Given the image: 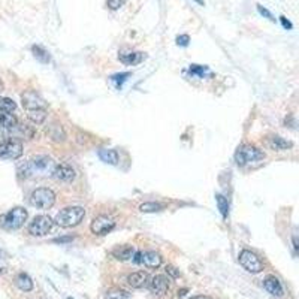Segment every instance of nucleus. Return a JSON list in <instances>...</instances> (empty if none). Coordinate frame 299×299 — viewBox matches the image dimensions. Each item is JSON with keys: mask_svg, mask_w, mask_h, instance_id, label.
Returning <instances> with one entry per match:
<instances>
[{"mask_svg": "<svg viewBox=\"0 0 299 299\" xmlns=\"http://www.w3.org/2000/svg\"><path fill=\"white\" fill-rule=\"evenodd\" d=\"M115 228V221L114 218L108 217V215H99L91 221V232L94 235H107L109 234L112 229Z\"/></svg>", "mask_w": 299, "mask_h": 299, "instance_id": "obj_9", "label": "nucleus"}, {"mask_svg": "<svg viewBox=\"0 0 299 299\" xmlns=\"http://www.w3.org/2000/svg\"><path fill=\"white\" fill-rule=\"evenodd\" d=\"M85 210L83 207H67L56 215V223L62 228H75L83 221Z\"/></svg>", "mask_w": 299, "mask_h": 299, "instance_id": "obj_2", "label": "nucleus"}, {"mask_svg": "<svg viewBox=\"0 0 299 299\" xmlns=\"http://www.w3.org/2000/svg\"><path fill=\"white\" fill-rule=\"evenodd\" d=\"M99 157H101L102 162H105L108 165H117L120 162V156L117 153V150H111V148L99 150Z\"/></svg>", "mask_w": 299, "mask_h": 299, "instance_id": "obj_19", "label": "nucleus"}, {"mask_svg": "<svg viewBox=\"0 0 299 299\" xmlns=\"http://www.w3.org/2000/svg\"><path fill=\"white\" fill-rule=\"evenodd\" d=\"M265 159L263 151L255 145H242L238 148V151L235 153V162L239 166H248V165H253L256 162H260Z\"/></svg>", "mask_w": 299, "mask_h": 299, "instance_id": "obj_4", "label": "nucleus"}, {"mask_svg": "<svg viewBox=\"0 0 299 299\" xmlns=\"http://www.w3.org/2000/svg\"><path fill=\"white\" fill-rule=\"evenodd\" d=\"M292 241H293V248H295V252H298V250H299V245H298V238H296V236H293V238H292Z\"/></svg>", "mask_w": 299, "mask_h": 299, "instance_id": "obj_36", "label": "nucleus"}, {"mask_svg": "<svg viewBox=\"0 0 299 299\" xmlns=\"http://www.w3.org/2000/svg\"><path fill=\"white\" fill-rule=\"evenodd\" d=\"M53 224H54V221L51 220V217L42 214V215L35 217L33 221L29 224V232L33 236H43L53 229Z\"/></svg>", "mask_w": 299, "mask_h": 299, "instance_id": "obj_7", "label": "nucleus"}, {"mask_svg": "<svg viewBox=\"0 0 299 299\" xmlns=\"http://www.w3.org/2000/svg\"><path fill=\"white\" fill-rule=\"evenodd\" d=\"M123 3H124V0H108V2H107L108 8H109V9H112V11H115V9L121 8V6H123Z\"/></svg>", "mask_w": 299, "mask_h": 299, "instance_id": "obj_31", "label": "nucleus"}, {"mask_svg": "<svg viewBox=\"0 0 299 299\" xmlns=\"http://www.w3.org/2000/svg\"><path fill=\"white\" fill-rule=\"evenodd\" d=\"M27 211L21 208V207H15L12 208L8 214L0 217V224L5 228V229H9V231H15V229H20L24 221L27 220Z\"/></svg>", "mask_w": 299, "mask_h": 299, "instance_id": "obj_5", "label": "nucleus"}, {"mask_svg": "<svg viewBox=\"0 0 299 299\" xmlns=\"http://www.w3.org/2000/svg\"><path fill=\"white\" fill-rule=\"evenodd\" d=\"M239 263L241 266L248 271V272H252V274H259L262 269H263V263L262 260L250 250H242L241 255H239Z\"/></svg>", "mask_w": 299, "mask_h": 299, "instance_id": "obj_8", "label": "nucleus"}, {"mask_svg": "<svg viewBox=\"0 0 299 299\" xmlns=\"http://www.w3.org/2000/svg\"><path fill=\"white\" fill-rule=\"evenodd\" d=\"M0 109L8 111V112H14L17 109V104L9 97H0Z\"/></svg>", "mask_w": 299, "mask_h": 299, "instance_id": "obj_27", "label": "nucleus"}, {"mask_svg": "<svg viewBox=\"0 0 299 299\" xmlns=\"http://www.w3.org/2000/svg\"><path fill=\"white\" fill-rule=\"evenodd\" d=\"M120 60L124 63V64H129V66H133V64H138L144 60V54L142 53H126V54H120Z\"/></svg>", "mask_w": 299, "mask_h": 299, "instance_id": "obj_21", "label": "nucleus"}, {"mask_svg": "<svg viewBox=\"0 0 299 299\" xmlns=\"http://www.w3.org/2000/svg\"><path fill=\"white\" fill-rule=\"evenodd\" d=\"M15 284H17V287H18L20 290H22V292H32L33 287H35L33 280L27 276V274H24V272H21V274H18V276H17Z\"/></svg>", "mask_w": 299, "mask_h": 299, "instance_id": "obj_20", "label": "nucleus"}, {"mask_svg": "<svg viewBox=\"0 0 299 299\" xmlns=\"http://www.w3.org/2000/svg\"><path fill=\"white\" fill-rule=\"evenodd\" d=\"M186 293H187V289H181V290H178V298H183Z\"/></svg>", "mask_w": 299, "mask_h": 299, "instance_id": "obj_39", "label": "nucleus"}, {"mask_svg": "<svg viewBox=\"0 0 299 299\" xmlns=\"http://www.w3.org/2000/svg\"><path fill=\"white\" fill-rule=\"evenodd\" d=\"M190 72L194 73V75H197V77H201V78H204L207 73L211 75V70H210L207 66H199V64H192V66H190Z\"/></svg>", "mask_w": 299, "mask_h": 299, "instance_id": "obj_28", "label": "nucleus"}, {"mask_svg": "<svg viewBox=\"0 0 299 299\" xmlns=\"http://www.w3.org/2000/svg\"><path fill=\"white\" fill-rule=\"evenodd\" d=\"M22 156V144L17 139H6L0 142V159L17 160Z\"/></svg>", "mask_w": 299, "mask_h": 299, "instance_id": "obj_6", "label": "nucleus"}, {"mask_svg": "<svg viewBox=\"0 0 299 299\" xmlns=\"http://www.w3.org/2000/svg\"><path fill=\"white\" fill-rule=\"evenodd\" d=\"M5 268H6V263H5V260L2 257H0V274L5 271Z\"/></svg>", "mask_w": 299, "mask_h": 299, "instance_id": "obj_35", "label": "nucleus"}, {"mask_svg": "<svg viewBox=\"0 0 299 299\" xmlns=\"http://www.w3.org/2000/svg\"><path fill=\"white\" fill-rule=\"evenodd\" d=\"M129 77H130V73H128V72H126V73H117V75H114V77H112L111 80H112V81H114V83H115L118 87H120V85H121L124 81H126Z\"/></svg>", "mask_w": 299, "mask_h": 299, "instance_id": "obj_29", "label": "nucleus"}, {"mask_svg": "<svg viewBox=\"0 0 299 299\" xmlns=\"http://www.w3.org/2000/svg\"><path fill=\"white\" fill-rule=\"evenodd\" d=\"M21 101H22V107L26 108L27 111H32V109H42V108H45L43 99H42L39 94H36L35 91H26V93H22Z\"/></svg>", "mask_w": 299, "mask_h": 299, "instance_id": "obj_10", "label": "nucleus"}, {"mask_svg": "<svg viewBox=\"0 0 299 299\" xmlns=\"http://www.w3.org/2000/svg\"><path fill=\"white\" fill-rule=\"evenodd\" d=\"M56 163L53 162V159H49L46 156H38L33 157L32 160L26 162L21 169V175L24 177H46V175H53V171H54Z\"/></svg>", "mask_w": 299, "mask_h": 299, "instance_id": "obj_1", "label": "nucleus"}, {"mask_svg": "<svg viewBox=\"0 0 299 299\" xmlns=\"http://www.w3.org/2000/svg\"><path fill=\"white\" fill-rule=\"evenodd\" d=\"M266 145L271 150H274V151H284V150H289V148L293 147V144L290 141H286V139H283L281 136H277V135L276 136H269L266 139Z\"/></svg>", "mask_w": 299, "mask_h": 299, "instance_id": "obj_14", "label": "nucleus"}, {"mask_svg": "<svg viewBox=\"0 0 299 299\" xmlns=\"http://www.w3.org/2000/svg\"><path fill=\"white\" fill-rule=\"evenodd\" d=\"M67 241H72V236H67V238H59V239H56L54 242H67Z\"/></svg>", "mask_w": 299, "mask_h": 299, "instance_id": "obj_37", "label": "nucleus"}, {"mask_svg": "<svg viewBox=\"0 0 299 299\" xmlns=\"http://www.w3.org/2000/svg\"><path fill=\"white\" fill-rule=\"evenodd\" d=\"M215 202H217V207H218V211L220 214L226 218L228 214H229V204H228V199L224 197L223 194H217L215 196Z\"/></svg>", "mask_w": 299, "mask_h": 299, "instance_id": "obj_24", "label": "nucleus"}, {"mask_svg": "<svg viewBox=\"0 0 299 299\" xmlns=\"http://www.w3.org/2000/svg\"><path fill=\"white\" fill-rule=\"evenodd\" d=\"M130 293L124 289H120V287H114L111 290H108L107 293V299H129Z\"/></svg>", "mask_w": 299, "mask_h": 299, "instance_id": "obj_25", "label": "nucleus"}, {"mask_svg": "<svg viewBox=\"0 0 299 299\" xmlns=\"http://www.w3.org/2000/svg\"><path fill=\"white\" fill-rule=\"evenodd\" d=\"M166 274H168V276H171L172 278H178V277H180V272L177 271L175 266H172V265H168V266H166Z\"/></svg>", "mask_w": 299, "mask_h": 299, "instance_id": "obj_32", "label": "nucleus"}, {"mask_svg": "<svg viewBox=\"0 0 299 299\" xmlns=\"http://www.w3.org/2000/svg\"><path fill=\"white\" fill-rule=\"evenodd\" d=\"M128 283L133 287V289H142L147 286L148 283V274L144 272V271H138V272H133L128 277Z\"/></svg>", "mask_w": 299, "mask_h": 299, "instance_id": "obj_16", "label": "nucleus"}, {"mask_svg": "<svg viewBox=\"0 0 299 299\" xmlns=\"http://www.w3.org/2000/svg\"><path fill=\"white\" fill-rule=\"evenodd\" d=\"M189 299H211L210 296H204V295H197V296H192Z\"/></svg>", "mask_w": 299, "mask_h": 299, "instance_id": "obj_38", "label": "nucleus"}, {"mask_svg": "<svg viewBox=\"0 0 299 299\" xmlns=\"http://www.w3.org/2000/svg\"><path fill=\"white\" fill-rule=\"evenodd\" d=\"M0 126L8 130H14L18 126V118L12 112L0 109Z\"/></svg>", "mask_w": 299, "mask_h": 299, "instance_id": "obj_18", "label": "nucleus"}, {"mask_svg": "<svg viewBox=\"0 0 299 299\" xmlns=\"http://www.w3.org/2000/svg\"><path fill=\"white\" fill-rule=\"evenodd\" d=\"M56 204V193L51 189L39 187L30 194V205L38 210H49Z\"/></svg>", "mask_w": 299, "mask_h": 299, "instance_id": "obj_3", "label": "nucleus"}, {"mask_svg": "<svg viewBox=\"0 0 299 299\" xmlns=\"http://www.w3.org/2000/svg\"><path fill=\"white\" fill-rule=\"evenodd\" d=\"M32 53H33V56L41 62V63H49V60H51V57H49V54L45 51V49L42 48V46H39V45H33L32 46Z\"/></svg>", "mask_w": 299, "mask_h": 299, "instance_id": "obj_23", "label": "nucleus"}, {"mask_svg": "<svg viewBox=\"0 0 299 299\" xmlns=\"http://www.w3.org/2000/svg\"><path fill=\"white\" fill-rule=\"evenodd\" d=\"M263 287L266 289L268 293H271L272 296H277V298H281L284 295V289L280 283V280L274 276H269L263 280Z\"/></svg>", "mask_w": 299, "mask_h": 299, "instance_id": "obj_13", "label": "nucleus"}, {"mask_svg": "<svg viewBox=\"0 0 299 299\" xmlns=\"http://www.w3.org/2000/svg\"><path fill=\"white\" fill-rule=\"evenodd\" d=\"M3 90V83H2V80H0V91Z\"/></svg>", "mask_w": 299, "mask_h": 299, "instance_id": "obj_41", "label": "nucleus"}, {"mask_svg": "<svg viewBox=\"0 0 299 299\" xmlns=\"http://www.w3.org/2000/svg\"><path fill=\"white\" fill-rule=\"evenodd\" d=\"M163 208L165 205L159 202H145L139 207V211L141 213H157V211H162Z\"/></svg>", "mask_w": 299, "mask_h": 299, "instance_id": "obj_26", "label": "nucleus"}, {"mask_svg": "<svg viewBox=\"0 0 299 299\" xmlns=\"http://www.w3.org/2000/svg\"><path fill=\"white\" fill-rule=\"evenodd\" d=\"M189 42H190L189 35H180V36H177V43H178V45H181V46H187Z\"/></svg>", "mask_w": 299, "mask_h": 299, "instance_id": "obj_33", "label": "nucleus"}, {"mask_svg": "<svg viewBox=\"0 0 299 299\" xmlns=\"http://www.w3.org/2000/svg\"><path fill=\"white\" fill-rule=\"evenodd\" d=\"M150 290L154 295H165L169 290V278L166 276H154L150 281Z\"/></svg>", "mask_w": 299, "mask_h": 299, "instance_id": "obj_12", "label": "nucleus"}, {"mask_svg": "<svg viewBox=\"0 0 299 299\" xmlns=\"http://www.w3.org/2000/svg\"><path fill=\"white\" fill-rule=\"evenodd\" d=\"M280 21H281L283 27H284L286 30H292V29H293V24H292V22H290V21H289V20H287L284 15H281V17H280Z\"/></svg>", "mask_w": 299, "mask_h": 299, "instance_id": "obj_34", "label": "nucleus"}, {"mask_svg": "<svg viewBox=\"0 0 299 299\" xmlns=\"http://www.w3.org/2000/svg\"><path fill=\"white\" fill-rule=\"evenodd\" d=\"M111 255L117 259V260H130L135 255V248L132 245H120L117 248H114V250L111 252Z\"/></svg>", "mask_w": 299, "mask_h": 299, "instance_id": "obj_15", "label": "nucleus"}, {"mask_svg": "<svg viewBox=\"0 0 299 299\" xmlns=\"http://www.w3.org/2000/svg\"><path fill=\"white\" fill-rule=\"evenodd\" d=\"M257 6V11H259V14L262 15V17H265V18H268L269 21H272V22H276V17H274L265 6H262V5H256Z\"/></svg>", "mask_w": 299, "mask_h": 299, "instance_id": "obj_30", "label": "nucleus"}, {"mask_svg": "<svg viewBox=\"0 0 299 299\" xmlns=\"http://www.w3.org/2000/svg\"><path fill=\"white\" fill-rule=\"evenodd\" d=\"M194 2H197L199 5H204V0H194Z\"/></svg>", "mask_w": 299, "mask_h": 299, "instance_id": "obj_40", "label": "nucleus"}, {"mask_svg": "<svg viewBox=\"0 0 299 299\" xmlns=\"http://www.w3.org/2000/svg\"><path fill=\"white\" fill-rule=\"evenodd\" d=\"M141 263H144L147 268L156 269V268H159V266L162 265V256H160L159 253H156V252H151V250L145 252V253H142Z\"/></svg>", "mask_w": 299, "mask_h": 299, "instance_id": "obj_17", "label": "nucleus"}, {"mask_svg": "<svg viewBox=\"0 0 299 299\" xmlns=\"http://www.w3.org/2000/svg\"><path fill=\"white\" fill-rule=\"evenodd\" d=\"M27 117L32 123L35 124H42L45 120H46V109L42 108V109H32V111H27Z\"/></svg>", "mask_w": 299, "mask_h": 299, "instance_id": "obj_22", "label": "nucleus"}, {"mask_svg": "<svg viewBox=\"0 0 299 299\" xmlns=\"http://www.w3.org/2000/svg\"><path fill=\"white\" fill-rule=\"evenodd\" d=\"M53 177L59 181H64V183H70L75 180V171L72 166L66 165V163H60L54 166L53 171Z\"/></svg>", "mask_w": 299, "mask_h": 299, "instance_id": "obj_11", "label": "nucleus"}]
</instances>
